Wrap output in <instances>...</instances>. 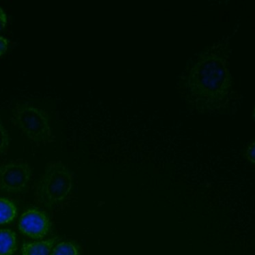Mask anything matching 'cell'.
Returning <instances> with one entry per match:
<instances>
[{
  "label": "cell",
  "instance_id": "cell-1",
  "mask_svg": "<svg viewBox=\"0 0 255 255\" xmlns=\"http://www.w3.org/2000/svg\"><path fill=\"white\" fill-rule=\"evenodd\" d=\"M230 54V36H223L203 50L183 73L178 89L198 112L216 113L228 105L232 86Z\"/></svg>",
  "mask_w": 255,
  "mask_h": 255
},
{
  "label": "cell",
  "instance_id": "cell-2",
  "mask_svg": "<svg viewBox=\"0 0 255 255\" xmlns=\"http://www.w3.org/2000/svg\"><path fill=\"white\" fill-rule=\"evenodd\" d=\"M14 124L29 140L43 143L52 135L51 121L47 112L29 102L18 103L12 113Z\"/></svg>",
  "mask_w": 255,
  "mask_h": 255
},
{
  "label": "cell",
  "instance_id": "cell-3",
  "mask_svg": "<svg viewBox=\"0 0 255 255\" xmlns=\"http://www.w3.org/2000/svg\"><path fill=\"white\" fill-rule=\"evenodd\" d=\"M73 188V173L61 161L49 162L38 183V195L46 205L64 201Z\"/></svg>",
  "mask_w": 255,
  "mask_h": 255
},
{
  "label": "cell",
  "instance_id": "cell-4",
  "mask_svg": "<svg viewBox=\"0 0 255 255\" xmlns=\"http://www.w3.org/2000/svg\"><path fill=\"white\" fill-rule=\"evenodd\" d=\"M32 178L31 166L18 159L0 165V190L18 193L25 190Z\"/></svg>",
  "mask_w": 255,
  "mask_h": 255
},
{
  "label": "cell",
  "instance_id": "cell-5",
  "mask_svg": "<svg viewBox=\"0 0 255 255\" xmlns=\"http://www.w3.org/2000/svg\"><path fill=\"white\" fill-rule=\"evenodd\" d=\"M18 227L24 235L33 239H41L49 233L51 221L44 211L29 208L20 216Z\"/></svg>",
  "mask_w": 255,
  "mask_h": 255
},
{
  "label": "cell",
  "instance_id": "cell-6",
  "mask_svg": "<svg viewBox=\"0 0 255 255\" xmlns=\"http://www.w3.org/2000/svg\"><path fill=\"white\" fill-rule=\"evenodd\" d=\"M55 242V238L27 242L23 244L21 253L22 255H50Z\"/></svg>",
  "mask_w": 255,
  "mask_h": 255
},
{
  "label": "cell",
  "instance_id": "cell-7",
  "mask_svg": "<svg viewBox=\"0 0 255 255\" xmlns=\"http://www.w3.org/2000/svg\"><path fill=\"white\" fill-rule=\"evenodd\" d=\"M17 245L16 233L8 228H0V255H13Z\"/></svg>",
  "mask_w": 255,
  "mask_h": 255
},
{
  "label": "cell",
  "instance_id": "cell-8",
  "mask_svg": "<svg viewBox=\"0 0 255 255\" xmlns=\"http://www.w3.org/2000/svg\"><path fill=\"white\" fill-rule=\"evenodd\" d=\"M18 209L15 202L8 197H0V225L11 223L17 216Z\"/></svg>",
  "mask_w": 255,
  "mask_h": 255
},
{
  "label": "cell",
  "instance_id": "cell-9",
  "mask_svg": "<svg viewBox=\"0 0 255 255\" xmlns=\"http://www.w3.org/2000/svg\"><path fill=\"white\" fill-rule=\"evenodd\" d=\"M50 255H80V251L73 242L62 241L54 245Z\"/></svg>",
  "mask_w": 255,
  "mask_h": 255
},
{
  "label": "cell",
  "instance_id": "cell-10",
  "mask_svg": "<svg viewBox=\"0 0 255 255\" xmlns=\"http://www.w3.org/2000/svg\"><path fill=\"white\" fill-rule=\"evenodd\" d=\"M10 134L0 119V155L4 154L10 145Z\"/></svg>",
  "mask_w": 255,
  "mask_h": 255
},
{
  "label": "cell",
  "instance_id": "cell-11",
  "mask_svg": "<svg viewBox=\"0 0 255 255\" xmlns=\"http://www.w3.org/2000/svg\"><path fill=\"white\" fill-rule=\"evenodd\" d=\"M245 156L249 162H251L255 165V140L248 144L246 151H245Z\"/></svg>",
  "mask_w": 255,
  "mask_h": 255
},
{
  "label": "cell",
  "instance_id": "cell-12",
  "mask_svg": "<svg viewBox=\"0 0 255 255\" xmlns=\"http://www.w3.org/2000/svg\"><path fill=\"white\" fill-rule=\"evenodd\" d=\"M8 22V16L6 11L0 6V31L5 28Z\"/></svg>",
  "mask_w": 255,
  "mask_h": 255
},
{
  "label": "cell",
  "instance_id": "cell-13",
  "mask_svg": "<svg viewBox=\"0 0 255 255\" xmlns=\"http://www.w3.org/2000/svg\"><path fill=\"white\" fill-rule=\"evenodd\" d=\"M8 45H9V41L5 37L0 36V57L3 54H5V52L8 49Z\"/></svg>",
  "mask_w": 255,
  "mask_h": 255
},
{
  "label": "cell",
  "instance_id": "cell-14",
  "mask_svg": "<svg viewBox=\"0 0 255 255\" xmlns=\"http://www.w3.org/2000/svg\"><path fill=\"white\" fill-rule=\"evenodd\" d=\"M252 117H253V120L255 121V105H254V108H253V111H252Z\"/></svg>",
  "mask_w": 255,
  "mask_h": 255
}]
</instances>
